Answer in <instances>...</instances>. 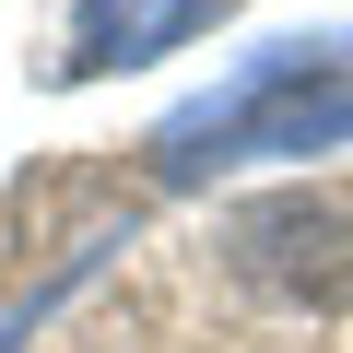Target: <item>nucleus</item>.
Listing matches in <instances>:
<instances>
[{
	"label": "nucleus",
	"instance_id": "obj_3",
	"mask_svg": "<svg viewBox=\"0 0 353 353\" xmlns=\"http://www.w3.org/2000/svg\"><path fill=\"white\" fill-rule=\"evenodd\" d=\"M201 24H212V0H83L59 71H130V59H165L176 36H201Z\"/></svg>",
	"mask_w": 353,
	"mask_h": 353
},
{
	"label": "nucleus",
	"instance_id": "obj_1",
	"mask_svg": "<svg viewBox=\"0 0 353 353\" xmlns=\"http://www.w3.org/2000/svg\"><path fill=\"white\" fill-rule=\"evenodd\" d=\"M318 141H353V48H271L236 94L165 118L153 130V165H165V189H189V176H212V165L318 153Z\"/></svg>",
	"mask_w": 353,
	"mask_h": 353
},
{
	"label": "nucleus",
	"instance_id": "obj_2",
	"mask_svg": "<svg viewBox=\"0 0 353 353\" xmlns=\"http://www.w3.org/2000/svg\"><path fill=\"white\" fill-rule=\"evenodd\" d=\"M236 271L283 306H330V294H353V212L318 189H283V201L236 212Z\"/></svg>",
	"mask_w": 353,
	"mask_h": 353
}]
</instances>
